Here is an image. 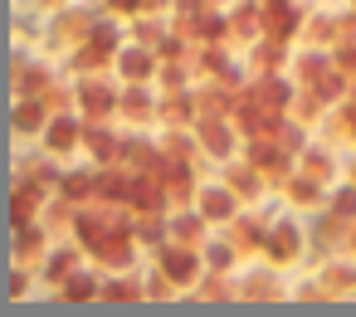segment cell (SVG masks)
Wrapping results in <instances>:
<instances>
[{"label":"cell","mask_w":356,"mask_h":317,"mask_svg":"<svg viewBox=\"0 0 356 317\" xmlns=\"http://www.w3.org/2000/svg\"><path fill=\"white\" fill-rule=\"evenodd\" d=\"M108 69H113L118 83H152V79H156V49L132 44V40L122 35V44H118V54H113Z\"/></svg>","instance_id":"8"},{"label":"cell","mask_w":356,"mask_h":317,"mask_svg":"<svg viewBox=\"0 0 356 317\" xmlns=\"http://www.w3.org/2000/svg\"><path fill=\"white\" fill-rule=\"evenodd\" d=\"M93 20H98V15H93L88 6H79V0H69L64 10H49V44H59V54L79 49V44L88 40Z\"/></svg>","instance_id":"6"},{"label":"cell","mask_w":356,"mask_h":317,"mask_svg":"<svg viewBox=\"0 0 356 317\" xmlns=\"http://www.w3.org/2000/svg\"><path fill=\"white\" fill-rule=\"evenodd\" d=\"M40 152L49 156V161H74L79 152H83V117L74 113V108H64V113H49L44 117V127H40Z\"/></svg>","instance_id":"4"},{"label":"cell","mask_w":356,"mask_h":317,"mask_svg":"<svg viewBox=\"0 0 356 317\" xmlns=\"http://www.w3.org/2000/svg\"><path fill=\"white\" fill-rule=\"evenodd\" d=\"M191 210H195L205 225H215V229H220V225H229L244 205H239V195H234L225 181H200V186H195V195H191Z\"/></svg>","instance_id":"7"},{"label":"cell","mask_w":356,"mask_h":317,"mask_svg":"<svg viewBox=\"0 0 356 317\" xmlns=\"http://www.w3.org/2000/svg\"><path fill=\"white\" fill-rule=\"evenodd\" d=\"M195 98L191 88H171V93H156V127H195Z\"/></svg>","instance_id":"12"},{"label":"cell","mask_w":356,"mask_h":317,"mask_svg":"<svg viewBox=\"0 0 356 317\" xmlns=\"http://www.w3.org/2000/svg\"><path fill=\"white\" fill-rule=\"evenodd\" d=\"M49 79H54V69H44L40 59H15V74H10V93H15V98H40Z\"/></svg>","instance_id":"16"},{"label":"cell","mask_w":356,"mask_h":317,"mask_svg":"<svg viewBox=\"0 0 356 317\" xmlns=\"http://www.w3.org/2000/svg\"><path fill=\"white\" fill-rule=\"evenodd\" d=\"M113 122H122V127H132V132L156 127V88H152V83H122V88H118V113H113Z\"/></svg>","instance_id":"5"},{"label":"cell","mask_w":356,"mask_h":317,"mask_svg":"<svg viewBox=\"0 0 356 317\" xmlns=\"http://www.w3.org/2000/svg\"><path fill=\"white\" fill-rule=\"evenodd\" d=\"M49 190H54V186H44V181L15 176V186H10V225H30V220H40Z\"/></svg>","instance_id":"10"},{"label":"cell","mask_w":356,"mask_h":317,"mask_svg":"<svg viewBox=\"0 0 356 317\" xmlns=\"http://www.w3.org/2000/svg\"><path fill=\"white\" fill-rule=\"evenodd\" d=\"M25 293H30V268H15V273H10V298L20 302Z\"/></svg>","instance_id":"19"},{"label":"cell","mask_w":356,"mask_h":317,"mask_svg":"<svg viewBox=\"0 0 356 317\" xmlns=\"http://www.w3.org/2000/svg\"><path fill=\"white\" fill-rule=\"evenodd\" d=\"M83 263H88V254L79 249V239H64V244H49L44 263H40L35 273L44 278V288H49V293H59V283H64L74 268H83Z\"/></svg>","instance_id":"9"},{"label":"cell","mask_w":356,"mask_h":317,"mask_svg":"<svg viewBox=\"0 0 356 317\" xmlns=\"http://www.w3.org/2000/svg\"><path fill=\"white\" fill-rule=\"evenodd\" d=\"M74 79V74H69ZM118 79H113V69H103V74H79L74 79V113L83 117V122H113V113H118Z\"/></svg>","instance_id":"2"},{"label":"cell","mask_w":356,"mask_h":317,"mask_svg":"<svg viewBox=\"0 0 356 317\" xmlns=\"http://www.w3.org/2000/svg\"><path fill=\"white\" fill-rule=\"evenodd\" d=\"M103 10H108L113 20H127V15H137V10H147V0H103Z\"/></svg>","instance_id":"18"},{"label":"cell","mask_w":356,"mask_h":317,"mask_svg":"<svg viewBox=\"0 0 356 317\" xmlns=\"http://www.w3.org/2000/svg\"><path fill=\"white\" fill-rule=\"evenodd\" d=\"M215 234V225H205L191 205L186 210H166V239H176V244H191V249H200L205 239Z\"/></svg>","instance_id":"13"},{"label":"cell","mask_w":356,"mask_h":317,"mask_svg":"<svg viewBox=\"0 0 356 317\" xmlns=\"http://www.w3.org/2000/svg\"><path fill=\"white\" fill-rule=\"evenodd\" d=\"M44 117H49V108H44L40 98H15V103H10V132H15L20 142H35L40 127H44Z\"/></svg>","instance_id":"15"},{"label":"cell","mask_w":356,"mask_h":317,"mask_svg":"<svg viewBox=\"0 0 356 317\" xmlns=\"http://www.w3.org/2000/svg\"><path fill=\"white\" fill-rule=\"evenodd\" d=\"M191 137H195V156H200V161H215V166L234 161L239 147H244V132L234 127L229 113H205V117H195Z\"/></svg>","instance_id":"1"},{"label":"cell","mask_w":356,"mask_h":317,"mask_svg":"<svg viewBox=\"0 0 356 317\" xmlns=\"http://www.w3.org/2000/svg\"><path fill=\"white\" fill-rule=\"evenodd\" d=\"M152 263L171 278V288H176V293H195V288H200V278H205V259H200V249L176 244V239H161V244L152 249Z\"/></svg>","instance_id":"3"},{"label":"cell","mask_w":356,"mask_h":317,"mask_svg":"<svg viewBox=\"0 0 356 317\" xmlns=\"http://www.w3.org/2000/svg\"><path fill=\"white\" fill-rule=\"evenodd\" d=\"M176 298H181V293L171 288V278H166L156 263H147V268H142V302H176Z\"/></svg>","instance_id":"17"},{"label":"cell","mask_w":356,"mask_h":317,"mask_svg":"<svg viewBox=\"0 0 356 317\" xmlns=\"http://www.w3.org/2000/svg\"><path fill=\"white\" fill-rule=\"evenodd\" d=\"M35 6H40V10H64L69 0H35Z\"/></svg>","instance_id":"20"},{"label":"cell","mask_w":356,"mask_h":317,"mask_svg":"<svg viewBox=\"0 0 356 317\" xmlns=\"http://www.w3.org/2000/svg\"><path fill=\"white\" fill-rule=\"evenodd\" d=\"M220 171H225L220 181H225V186H229V190L239 195V205H254V200H264V176H259V171H254L249 161L239 166V156H234V161H225Z\"/></svg>","instance_id":"14"},{"label":"cell","mask_w":356,"mask_h":317,"mask_svg":"<svg viewBox=\"0 0 356 317\" xmlns=\"http://www.w3.org/2000/svg\"><path fill=\"white\" fill-rule=\"evenodd\" d=\"M49 244H54V234L40 225V220H30V225H15V268H40L44 263V254H49Z\"/></svg>","instance_id":"11"}]
</instances>
